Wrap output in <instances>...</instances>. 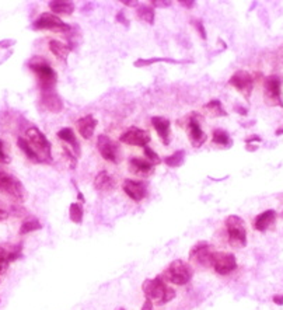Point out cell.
Listing matches in <instances>:
<instances>
[{
  "instance_id": "3",
  "label": "cell",
  "mask_w": 283,
  "mask_h": 310,
  "mask_svg": "<svg viewBox=\"0 0 283 310\" xmlns=\"http://www.w3.org/2000/svg\"><path fill=\"white\" fill-rule=\"evenodd\" d=\"M226 229H227V235H229V243L235 249H241L246 247L247 244V229H246V223L244 220L237 216V215H231L226 219Z\"/></svg>"
},
{
  "instance_id": "18",
  "label": "cell",
  "mask_w": 283,
  "mask_h": 310,
  "mask_svg": "<svg viewBox=\"0 0 283 310\" xmlns=\"http://www.w3.org/2000/svg\"><path fill=\"white\" fill-rule=\"evenodd\" d=\"M151 124L164 145H170V121L163 117H151Z\"/></svg>"
},
{
  "instance_id": "21",
  "label": "cell",
  "mask_w": 283,
  "mask_h": 310,
  "mask_svg": "<svg viewBox=\"0 0 283 310\" xmlns=\"http://www.w3.org/2000/svg\"><path fill=\"white\" fill-rule=\"evenodd\" d=\"M275 219H276V212L273 209H268L265 212L259 213L255 218V223H254L255 229L258 231H265L275 222Z\"/></svg>"
},
{
  "instance_id": "45",
  "label": "cell",
  "mask_w": 283,
  "mask_h": 310,
  "mask_svg": "<svg viewBox=\"0 0 283 310\" xmlns=\"http://www.w3.org/2000/svg\"><path fill=\"white\" fill-rule=\"evenodd\" d=\"M77 195H78V200H80V201H85V198H83V194H82L80 191H78V192H77Z\"/></svg>"
},
{
  "instance_id": "29",
  "label": "cell",
  "mask_w": 283,
  "mask_h": 310,
  "mask_svg": "<svg viewBox=\"0 0 283 310\" xmlns=\"http://www.w3.org/2000/svg\"><path fill=\"white\" fill-rule=\"evenodd\" d=\"M69 215H70V220H72V222L80 225V223L83 222V216H85V209L82 207V204H78V202L70 204Z\"/></svg>"
},
{
  "instance_id": "41",
  "label": "cell",
  "mask_w": 283,
  "mask_h": 310,
  "mask_svg": "<svg viewBox=\"0 0 283 310\" xmlns=\"http://www.w3.org/2000/svg\"><path fill=\"white\" fill-rule=\"evenodd\" d=\"M180 5H182L184 7H188V9H191V7H193L196 3L195 2H184V0H181Z\"/></svg>"
},
{
  "instance_id": "43",
  "label": "cell",
  "mask_w": 283,
  "mask_h": 310,
  "mask_svg": "<svg viewBox=\"0 0 283 310\" xmlns=\"http://www.w3.org/2000/svg\"><path fill=\"white\" fill-rule=\"evenodd\" d=\"M122 3H124V5H127V6H136V5H138V2H129V0H122Z\"/></svg>"
},
{
  "instance_id": "19",
  "label": "cell",
  "mask_w": 283,
  "mask_h": 310,
  "mask_svg": "<svg viewBox=\"0 0 283 310\" xmlns=\"http://www.w3.org/2000/svg\"><path fill=\"white\" fill-rule=\"evenodd\" d=\"M94 187L100 192H112L115 189V181L107 171H100L94 178Z\"/></svg>"
},
{
  "instance_id": "15",
  "label": "cell",
  "mask_w": 283,
  "mask_h": 310,
  "mask_svg": "<svg viewBox=\"0 0 283 310\" xmlns=\"http://www.w3.org/2000/svg\"><path fill=\"white\" fill-rule=\"evenodd\" d=\"M188 129H189V139H191V145L195 147V149H199L202 147L204 143L208 139V136L205 135V132L202 131V127L199 124L198 118H189L188 121Z\"/></svg>"
},
{
  "instance_id": "5",
  "label": "cell",
  "mask_w": 283,
  "mask_h": 310,
  "mask_svg": "<svg viewBox=\"0 0 283 310\" xmlns=\"http://www.w3.org/2000/svg\"><path fill=\"white\" fill-rule=\"evenodd\" d=\"M28 66L38 76L41 89H52V87H55L56 82H58V74L55 72L54 67H51V65H48L45 61H39L31 62Z\"/></svg>"
},
{
  "instance_id": "14",
  "label": "cell",
  "mask_w": 283,
  "mask_h": 310,
  "mask_svg": "<svg viewBox=\"0 0 283 310\" xmlns=\"http://www.w3.org/2000/svg\"><path fill=\"white\" fill-rule=\"evenodd\" d=\"M122 188H124L125 194H127L131 200L136 201V202L145 200L146 195H147V184L143 181H138V180L127 178V180L124 181Z\"/></svg>"
},
{
  "instance_id": "17",
  "label": "cell",
  "mask_w": 283,
  "mask_h": 310,
  "mask_svg": "<svg viewBox=\"0 0 283 310\" xmlns=\"http://www.w3.org/2000/svg\"><path fill=\"white\" fill-rule=\"evenodd\" d=\"M129 170L138 176H150L154 173V164L149 160H142L139 158H133L129 160Z\"/></svg>"
},
{
  "instance_id": "12",
  "label": "cell",
  "mask_w": 283,
  "mask_h": 310,
  "mask_svg": "<svg viewBox=\"0 0 283 310\" xmlns=\"http://www.w3.org/2000/svg\"><path fill=\"white\" fill-rule=\"evenodd\" d=\"M229 83L233 86L234 89L240 91L241 94L247 98V100L250 98L254 89V78L251 73L244 72V70H238V72H235L234 74L230 78Z\"/></svg>"
},
{
  "instance_id": "25",
  "label": "cell",
  "mask_w": 283,
  "mask_h": 310,
  "mask_svg": "<svg viewBox=\"0 0 283 310\" xmlns=\"http://www.w3.org/2000/svg\"><path fill=\"white\" fill-rule=\"evenodd\" d=\"M17 145H18V147H20V149L24 152L25 156L30 159V160L35 162V163H43L41 158H39V156H38V153L32 149V146L30 145V142H28V140L24 139V138H18Z\"/></svg>"
},
{
  "instance_id": "4",
  "label": "cell",
  "mask_w": 283,
  "mask_h": 310,
  "mask_svg": "<svg viewBox=\"0 0 283 310\" xmlns=\"http://www.w3.org/2000/svg\"><path fill=\"white\" fill-rule=\"evenodd\" d=\"M192 275V268L188 262L182 261V260H175L167 267L161 277H164L174 285H185L191 281Z\"/></svg>"
},
{
  "instance_id": "40",
  "label": "cell",
  "mask_w": 283,
  "mask_h": 310,
  "mask_svg": "<svg viewBox=\"0 0 283 310\" xmlns=\"http://www.w3.org/2000/svg\"><path fill=\"white\" fill-rule=\"evenodd\" d=\"M273 302L276 304H279V306H282L283 304V295H276V296H273Z\"/></svg>"
},
{
  "instance_id": "36",
  "label": "cell",
  "mask_w": 283,
  "mask_h": 310,
  "mask_svg": "<svg viewBox=\"0 0 283 310\" xmlns=\"http://www.w3.org/2000/svg\"><path fill=\"white\" fill-rule=\"evenodd\" d=\"M151 5L156 7H169L170 5H171V2H169V0H153L151 2Z\"/></svg>"
},
{
  "instance_id": "30",
  "label": "cell",
  "mask_w": 283,
  "mask_h": 310,
  "mask_svg": "<svg viewBox=\"0 0 283 310\" xmlns=\"http://www.w3.org/2000/svg\"><path fill=\"white\" fill-rule=\"evenodd\" d=\"M138 17L145 21L149 25L154 24V10L151 6H139L138 7Z\"/></svg>"
},
{
  "instance_id": "24",
  "label": "cell",
  "mask_w": 283,
  "mask_h": 310,
  "mask_svg": "<svg viewBox=\"0 0 283 310\" xmlns=\"http://www.w3.org/2000/svg\"><path fill=\"white\" fill-rule=\"evenodd\" d=\"M49 7L56 16H70L74 12V5L66 0H54L49 2Z\"/></svg>"
},
{
  "instance_id": "32",
  "label": "cell",
  "mask_w": 283,
  "mask_h": 310,
  "mask_svg": "<svg viewBox=\"0 0 283 310\" xmlns=\"http://www.w3.org/2000/svg\"><path fill=\"white\" fill-rule=\"evenodd\" d=\"M143 150H145V156L147 158V160H149L150 163H153L154 166H156V164L161 163V158H160V156H158V154H157V153L154 152L151 147H149V146H145V147H143Z\"/></svg>"
},
{
  "instance_id": "38",
  "label": "cell",
  "mask_w": 283,
  "mask_h": 310,
  "mask_svg": "<svg viewBox=\"0 0 283 310\" xmlns=\"http://www.w3.org/2000/svg\"><path fill=\"white\" fill-rule=\"evenodd\" d=\"M116 20H118V21H120V23H124V24L127 25H129V23H128L127 20H125V16H124V13L120 12V13H118V16H116Z\"/></svg>"
},
{
  "instance_id": "23",
  "label": "cell",
  "mask_w": 283,
  "mask_h": 310,
  "mask_svg": "<svg viewBox=\"0 0 283 310\" xmlns=\"http://www.w3.org/2000/svg\"><path fill=\"white\" fill-rule=\"evenodd\" d=\"M48 47L49 51H51V52H52V54L62 62H66L67 58H69V55L72 52V49L69 48L66 44L56 41V40H51L48 44Z\"/></svg>"
},
{
  "instance_id": "39",
  "label": "cell",
  "mask_w": 283,
  "mask_h": 310,
  "mask_svg": "<svg viewBox=\"0 0 283 310\" xmlns=\"http://www.w3.org/2000/svg\"><path fill=\"white\" fill-rule=\"evenodd\" d=\"M142 310H153V302L149 300V299H146V302H145V304H143Z\"/></svg>"
},
{
  "instance_id": "6",
  "label": "cell",
  "mask_w": 283,
  "mask_h": 310,
  "mask_svg": "<svg viewBox=\"0 0 283 310\" xmlns=\"http://www.w3.org/2000/svg\"><path fill=\"white\" fill-rule=\"evenodd\" d=\"M32 27L35 30H51L55 32H66L70 31V25L65 23L60 17L54 13H43L39 17L34 21Z\"/></svg>"
},
{
  "instance_id": "22",
  "label": "cell",
  "mask_w": 283,
  "mask_h": 310,
  "mask_svg": "<svg viewBox=\"0 0 283 310\" xmlns=\"http://www.w3.org/2000/svg\"><path fill=\"white\" fill-rule=\"evenodd\" d=\"M58 138L67 145L72 146L73 153H76V156H80V143L77 142V138H76L72 128H62L58 132Z\"/></svg>"
},
{
  "instance_id": "1",
  "label": "cell",
  "mask_w": 283,
  "mask_h": 310,
  "mask_svg": "<svg viewBox=\"0 0 283 310\" xmlns=\"http://www.w3.org/2000/svg\"><path fill=\"white\" fill-rule=\"evenodd\" d=\"M142 288L145 292L146 299L157 304L169 303L175 298V289L166 285L161 275H158L153 280H146Z\"/></svg>"
},
{
  "instance_id": "35",
  "label": "cell",
  "mask_w": 283,
  "mask_h": 310,
  "mask_svg": "<svg viewBox=\"0 0 283 310\" xmlns=\"http://www.w3.org/2000/svg\"><path fill=\"white\" fill-rule=\"evenodd\" d=\"M0 162L2 163H9L10 162V159H9V156L5 152V149H3V142L2 140H0Z\"/></svg>"
},
{
  "instance_id": "16",
  "label": "cell",
  "mask_w": 283,
  "mask_h": 310,
  "mask_svg": "<svg viewBox=\"0 0 283 310\" xmlns=\"http://www.w3.org/2000/svg\"><path fill=\"white\" fill-rule=\"evenodd\" d=\"M265 93L266 96L272 98L277 105L283 107L282 101V85L277 76H268L265 79Z\"/></svg>"
},
{
  "instance_id": "31",
  "label": "cell",
  "mask_w": 283,
  "mask_h": 310,
  "mask_svg": "<svg viewBox=\"0 0 283 310\" xmlns=\"http://www.w3.org/2000/svg\"><path fill=\"white\" fill-rule=\"evenodd\" d=\"M41 229V222L36 218H28L23 222V225L20 227V235H27L30 231H35Z\"/></svg>"
},
{
  "instance_id": "33",
  "label": "cell",
  "mask_w": 283,
  "mask_h": 310,
  "mask_svg": "<svg viewBox=\"0 0 283 310\" xmlns=\"http://www.w3.org/2000/svg\"><path fill=\"white\" fill-rule=\"evenodd\" d=\"M63 154H65V158L67 159L70 169H76V166H77V156H74V153L70 152L67 146L63 147Z\"/></svg>"
},
{
  "instance_id": "46",
  "label": "cell",
  "mask_w": 283,
  "mask_h": 310,
  "mask_svg": "<svg viewBox=\"0 0 283 310\" xmlns=\"http://www.w3.org/2000/svg\"><path fill=\"white\" fill-rule=\"evenodd\" d=\"M119 310H124V309H119Z\"/></svg>"
},
{
  "instance_id": "28",
  "label": "cell",
  "mask_w": 283,
  "mask_h": 310,
  "mask_svg": "<svg viewBox=\"0 0 283 310\" xmlns=\"http://www.w3.org/2000/svg\"><path fill=\"white\" fill-rule=\"evenodd\" d=\"M185 162V150H177L173 154L164 158V163L170 167H181Z\"/></svg>"
},
{
  "instance_id": "13",
  "label": "cell",
  "mask_w": 283,
  "mask_h": 310,
  "mask_svg": "<svg viewBox=\"0 0 283 310\" xmlns=\"http://www.w3.org/2000/svg\"><path fill=\"white\" fill-rule=\"evenodd\" d=\"M41 103L45 108L54 112V114H58L63 109V101L60 96L56 93L55 87L52 89H41Z\"/></svg>"
},
{
  "instance_id": "8",
  "label": "cell",
  "mask_w": 283,
  "mask_h": 310,
  "mask_svg": "<svg viewBox=\"0 0 283 310\" xmlns=\"http://www.w3.org/2000/svg\"><path fill=\"white\" fill-rule=\"evenodd\" d=\"M0 191L16 200L23 201L25 197V189L23 184L18 181L16 177L7 174V173H0Z\"/></svg>"
},
{
  "instance_id": "2",
  "label": "cell",
  "mask_w": 283,
  "mask_h": 310,
  "mask_svg": "<svg viewBox=\"0 0 283 310\" xmlns=\"http://www.w3.org/2000/svg\"><path fill=\"white\" fill-rule=\"evenodd\" d=\"M25 136H27V140L30 142V145L32 146V149L41 158L43 163H51L52 156H51V142L48 138L36 127L28 128L25 131Z\"/></svg>"
},
{
  "instance_id": "44",
  "label": "cell",
  "mask_w": 283,
  "mask_h": 310,
  "mask_svg": "<svg viewBox=\"0 0 283 310\" xmlns=\"http://www.w3.org/2000/svg\"><path fill=\"white\" fill-rule=\"evenodd\" d=\"M7 216H9V215H7L6 211H3V209L0 208V220H5V219H6Z\"/></svg>"
},
{
  "instance_id": "26",
  "label": "cell",
  "mask_w": 283,
  "mask_h": 310,
  "mask_svg": "<svg viewBox=\"0 0 283 310\" xmlns=\"http://www.w3.org/2000/svg\"><path fill=\"white\" fill-rule=\"evenodd\" d=\"M212 140H213L216 145L224 146V147H230V146L233 145V140L230 138V135L227 134L226 131H223V129H220V128H217V129L213 131Z\"/></svg>"
},
{
  "instance_id": "27",
  "label": "cell",
  "mask_w": 283,
  "mask_h": 310,
  "mask_svg": "<svg viewBox=\"0 0 283 310\" xmlns=\"http://www.w3.org/2000/svg\"><path fill=\"white\" fill-rule=\"evenodd\" d=\"M205 109L212 117H227L223 104L219 100H212L208 104H205Z\"/></svg>"
},
{
  "instance_id": "20",
  "label": "cell",
  "mask_w": 283,
  "mask_h": 310,
  "mask_svg": "<svg viewBox=\"0 0 283 310\" xmlns=\"http://www.w3.org/2000/svg\"><path fill=\"white\" fill-rule=\"evenodd\" d=\"M76 125H77L80 135H82L85 139H90L91 136L94 135V129H96L97 127V120L93 115L82 117L80 120H77Z\"/></svg>"
},
{
  "instance_id": "10",
  "label": "cell",
  "mask_w": 283,
  "mask_h": 310,
  "mask_svg": "<svg viewBox=\"0 0 283 310\" xmlns=\"http://www.w3.org/2000/svg\"><path fill=\"white\" fill-rule=\"evenodd\" d=\"M119 140L125 145L139 146V147H145L149 145V142L151 140L150 134L138 127L128 128L127 131L119 136Z\"/></svg>"
},
{
  "instance_id": "11",
  "label": "cell",
  "mask_w": 283,
  "mask_h": 310,
  "mask_svg": "<svg viewBox=\"0 0 283 310\" xmlns=\"http://www.w3.org/2000/svg\"><path fill=\"white\" fill-rule=\"evenodd\" d=\"M212 267L215 268V271L220 275H227V274L233 273L237 268V260H235L234 254L231 253H226V251H216L215 257H213V264Z\"/></svg>"
},
{
  "instance_id": "37",
  "label": "cell",
  "mask_w": 283,
  "mask_h": 310,
  "mask_svg": "<svg viewBox=\"0 0 283 310\" xmlns=\"http://www.w3.org/2000/svg\"><path fill=\"white\" fill-rule=\"evenodd\" d=\"M196 30L200 31V35H202V38H204V40H206L205 28H204V25H202V23H200V21H196Z\"/></svg>"
},
{
  "instance_id": "34",
  "label": "cell",
  "mask_w": 283,
  "mask_h": 310,
  "mask_svg": "<svg viewBox=\"0 0 283 310\" xmlns=\"http://www.w3.org/2000/svg\"><path fill=\"white\" fill-rule=\"evenodd\" d=\"M0 264L3 265L9 264V251H6L3 247H0Z\"/></svg>"
},
{
  "instance_id": "7",
  "label": "cell",
  "mask_w": 283,
  "mask_h": 310,
  "mask_svg": "<svg viewBox=\"0 0 283 310\" xmlns=\"http://www.w3.org/2000/svg\"><path fill=\"white\" fill-rule=\"evenodd\" d=\"M97 147H98L100 154H101L103 159H105L107 162H111V163H118V162H119V146L116 145L109 136L104 134L98 135V136H97Z\"/></svg>"
},
{
  "instance_id": "42",
  "label": "cell",
  "mask_w": 283,
  "mask_h": 310,
  "mask_svg": "<svg viewBox=\"0 0 283 310\" xmlns=\"http://www.w3.org/2000/svg\"><path fill=\"white\" fill-rule=\"evenodd\" d=\"M247 143H253V142H261V138L259 136H251V138H247L246 140Z\"/></svg>"
},
{
  "instance_id": "9",
  "label": "cell",
  "mask_w": 283,
  "mask_h": 310,
  "mask_svg": "<svg viewBox=\"0 0 283 310\" xmlns=\"http://www.w3.org/2000/svg\"><path fill=\"white\" fill-rule=\"evenodd\" d=\"M215 253L216 251L212 249V246H209L206 242H199L198 244H195L192 249H191L189 258L193 262L202 265V267H212Z\"/></svg>"
}]
</instances>
